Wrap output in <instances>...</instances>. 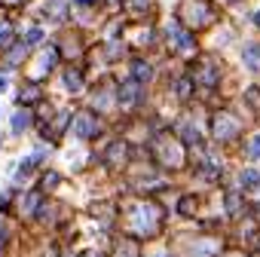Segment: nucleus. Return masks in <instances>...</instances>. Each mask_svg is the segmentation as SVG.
<instances>
[{"mask_svg":"<svg viewBox=\"0 0 260 257\" xmlns=\"http://www.w3.org/2000/svg\"><path fill=\"white\" fill-rule=\"evenodd\" d=\"M178 19L187 31L190 28H205V25L214 22V7H211V0H181Z\"/></svg>","mask_w":260,"mask_h":257,"instance_id":"1","label":"nucleus"},{"mask_svg":"<svg viewBox=\"0 0 260 257\" xmlns=\"http://www.w3.org/2000/svg\"><path fill=\"white\" fill-rule=\"evenodd\" d=\"M153 156H156L162 166H181V163H184V147H181L175 138L162 135V138L153 141Z\"/></svg>","mask_w":260,"mask_h":257,"instance_id":"2","label":"nucleus"},{"mask_svg":"<svg viewBox=\"0 0 260 257\" xmlns=\"http://www.w3.org/2000/svg\"><path fill=\"white\" fill-rule=\"evenodd\" d=\"M132 230L141 233V236H153L159 230V211H156V205H138L132 211Z\"/></svg>","mask_w":260,"mask_h":257,"instance_id":"3","label":"nucleus"},{"mask_svg":"<svg viewBox=\"0 0 260 257\" xmlns=\"http://www.w3.org/2000/svg\"><path fill=\"white\" fill-rule=\"evenodd\" d=\"M239 135V119L233 113H217L214 116V138L217 141H230Z\"/></svg>","mask_w":260,"mask_h":257,"instance_id":"4","label":"nucleus"},{"mask_svg":"<svg viewBox=\"0 0 260 257\" xmlns=\"http://www.w3.org/2000/svg\"><path fill=\"white\" fill-rule=\"evenodd\" d=\"M169 43H172L178 52H193V34H190L184 25H172V28H169Z\"/></svg>","mask_w":260,"mask_h":257,"instance_id":"5","label":"nucleus"},{"mask_svg":"<svg viewBox=\"0 0 260 257\" xmlns=\"http://www.w3.org/2000/svg\"><path fill=\"white\" fill-rule=\"evenodd\" d=\"M98 128H101V125H98V119H95L92 113H80L77 122H74V132H77V138H83V141H86V138H95Z\"/></svg>","mask_w":260,"mask_h":257,"instance_id":"6","label":"nucleus"},{"mask_svg":"<svg viewBox=\"0 0 260 257\" xmlns=\"http://www.w3.org/2000/svg\"><path fill=\"white\" fill-rule=\"evenodd\" d=\"M193 80L202 83V86H214V83H217V68H214L211 61H202V65L193 71Z\"/></svg>","mask_w":260,"mask_h":257,"instance_id":"7","label":"nucleus"},{"mask_svg":"<svg viewBox=\"0 0 260 257\" xmlns=\"http://www.w3.org/2000/svg\"><path fill=\"white\" fill-rule=\"evenodd\" d=\"M242 58H245V68L257 71V68H260V43H248L245 52H242Z\"/></svg>","mask_w":260,"mask_h":257,"instance_id":"8","label":"nucleus"},{"mask_svg":"<svg viewBox=\"0 0 260 257\" xmlns=\"http://www.w3.org/2000/svg\"><path fill=\"white\" fill-rule=\"evenodd\" d=\"M122 163H125V144L113 141L110 150H107V166H122Z\"/></svg>","mask_w":260,"mask_h":257,"instance_id":"9","label":"nucleus"},{"mask_svg":"<svg viewBox=\"0 0 260 257\" xmlns=\"http://www.w3.org/2000/svg\"><path fill=\"white\" fill-rule=\"evenodd\" d=\"M135 101H138V83H125L119 89V104L128 107V104H135Z\"/></svg>","mask_w":260,"mask_h":257,"instance_id":"10","label":"nucleus"},{"mask_svg":"<svg viewBox=\"0 0 260 257\" xmlns=\"http://www.w3.org/2000/svg\"><path fill=\"white\" fill-rule=\"evenodd\" d=\"M28 125H31V110H19V113L13 116V132H16V135H22Z\"/></svg>","mask_w":260,"mask_h":257,"instance_id":"11","label":"nucleus"},{"mask_svg":"<svg viewBox=\"0 0 260 257\" xmlns=\"http://www.w3.org/2000/svg\"><path fill=\"white\" fill-rule=\"evenodd\" d=\"M181 138H184V144H196L199 141V128L187 119V122H181Z\"/></svg>","mask_w":260,"mask_h":257,"instance_id":"12","label":"nucleus"},{"mask_svg":"<svg viewBox=\"0 0 260 257\" xmlns=\"http://www.w3.org/2000/svg\"><path fill=\"white\" fill-rule=\"evenodd\" d=\"M25 52H28V43H19L16 49H10V52H7V68H16V65L25 58Z\"/></svg>","mask_w":260,"mask_h":257,"instance_id":"13","label":"nucleus"},{"mask_svg":"<svg viewBox=\"0 0 260 257\" xmlns=\"http://www.w3.org/2000/svg\"><path fill=\"white\" fill-rule=\"evenodd\" d=\"M55 58H58V52H55V49H43V55H40V61H37V68H40V74H46V71H52V65H55Z\"/></svg>","mask_w":260,"mask_h":257,"instance_id":"14","label":"nucleus"},{"mask_svg":"<svg viewBox=\"0 0 260 257\" xmlns=\"http://www.w3.org/2000/svg\"><path fill=\"white\" fill-rule=\"evenodd\" d=\"M242 184H245V190H257L260 187V172L257 169H245L242 172Z\"/></svg>","mask_w":260,"mask_h":257,"instance_id":"15","label":"nucleus"},{"mask_svg":"<svg viewBox=\"0 0 260 257\" xmlns=\"http://www.w3.org/2000/svg\"><path fill=\"white\" fill-rule=\"evenodd\" d=\"M116 257H138V245H135L132 239H122V242L116 245Z\"/></svg>","mask_w":260,"mask_h":257,"instance_id":"16","label":"nucleus"},{"mask_svg":"<svg viewBox=\"0 0 260 257\" xmlns=\"http://www.w3.org/2000/svg\"><path fill=\"white\" fill-rule=\"evenodd\" d=\"M64 83H68V89H71V92H80V89H83V77H80V71H74V68H71V71L64 74Z\"/></svg>","mask_w":260,"mask_h":257,"instance_id":"17","label":"nucleus"},{"mask_svg":"<svg viewBox=\"0 0 260 257\" xmlns=\"http://www.w3.org/2000/svg\"><path fill=\"white\" fill-rule=\"evenodd\" d=\"M40 205V193H28V199L22 202V214H34Z\"/></svg>","mask_w":260,"mask_h":257,"instance_id":"18","label":"nucleus"},{"mask_svg":"<svg viewBox=\"0 0 260 257\" xmlns=\"http://www.w3.org/2000/svg\"><path fill=\"white\" fill-rule=\"evenodd\" d=\"M37 98H40V89H37V86H25L22 95H19L22 104H31V101H37Z\"/></svg>","mask_w":260,"mask_h":257,"instance_id":"19","label":"nucleus"},{"mask_svg":"<svg viewBox=\"0 0 260 257\" xmlns=\"http://www.w3.org/2000/svg\"><path fill=\"white\" fill-rule=\"evenodd\" d=\"M226 211H230V214H239V211H242V199H239V193H226Z\"/></svg>","mask_w":260,"mask_h":257,"instance_id":"20","label":"nucleus"},{"mask_svg":"<svg viewBox=\"0 0 260 257\" xmlns=\"http://www.w3.org/2000/svg\"><path fill=\"white\" fill-rule=\"evenodd\" d=\"M150 65H144V61H135V80H150Z\"/></svg>","mask_w":260,"mask_h":257,"instance_id":"21","label":"nucleus"},{"mask_svg":"<svg viewBox=\"0 0 260 257\" xmlns=\"http://www.w3.org/2000/svg\"><path fill=\"white\" fill-rule=\"evenodd\" d=\"M178 208H181V214H193L196 211V196H184Z\"/></svg>","mask_w":260,"mask_h":257,"instance_id":"22","label":"nucleus"},{"mask_svg":"<svg viewBox=\"0 0 260 257\" xmlns=\"http://www.w3.org/2000/svg\"><path fill=\"white\" fill-rule=\"evenodd\" d=\"M251 159H260V135H254L251 138V144H248V150H245Z\"/></svg>","mask_w":260,"mask_h":257,"instance_id":"23","label":"nucleus"},{"mask_svg":"<svg viewBox=\"0 0 260 257\" xmlns=\"http://www.w3.org/2000/svg\"><path fill=\"white\" fill-rule=\"evenodd\" d=\"M40 40H43V31H40V28H31V31L25 34V43H28V46H34V43H40Z\"/></svg>","mask_w":260,"mask_h":257,"instance_id":"24","label":"nucleus"},{"mask_svg":"<svg viewBox=\"0 0 260 257\" xmlns=\"http://www.w3.org/2000/svg\"><path fill=\"white\" fill-rule=\"evenodd\" d=\"M190 89H193V80H178V98H190Z\"/></svg>","mask_w":260,"mask_h":257,"instance_id":"25","label":"nucleus"},{"mask_svg":"<svg viewBox=\"0 0 260 257\" xmlns=\"http://www.w3.org/2000/svg\"><path fill=\"white\" fill-rule=\"evenodd\" d=\"M248 101L260 107V89H248Z\"/></svg>","mask_w":260,"mask_h":257,"instance_id":"26","label":"nucleus"},{"mask_svg":"<svg viewBox=\"0 0 260 257\" xmlns=\"http://www.w3.org/2000/svg\"><path fill=\"white\" fill-rule=\"evenodd\" d=\"M43 184H46V187H55V184H58V175H46Z\"/></svg>","mask_w":260,"mask_h":257,"instance_id":"27","label":"nucleus"},{"mask_svg":"<svg viewBox=\"0 0 260 257\" xmlns=\"http://www.w3.org/2000/svg\"><path fill=\"white\" fill-rule=\"evenodd\" d=\"M4 242H7V223L0 220V245H4Z\"/></svg>","mask_w":260,"mask_h":257,"instance_id":"28","label":"nucleus"},{"mask_svg":"<svg viewBox=\"0 0 260 257\" xmlns=\"http://www.w3.org/2000/svg\"><path fill=\"white\" fill-rule=\"evenodd\" d=\"M4 7H19V4H25V0H0Z\"/></svg>","mask_w":260,"mask_h":257,"instance_id":"29","label":"nucleus"},{"mask_svg":"<svg viewBox=\"0 0 260 257\" xmlns=\"http://www.w3.org/2000/svg\"><path fill=\"white\" fill-rule=\"evenodd\" d=\"M4 89H7V80H4V77H0V92H4Z\"/></svg>","mask_w":260,"mask_h":257,"instance_id":"30","label":"nucleus"},{"mask_svg":"<svg viewBox=\"0 0 260 257\" xmlns=\"http://www.w3.org/2000/svg\"><path fill=\"white\" fill-rule=\"evenodd\" d=\"M83 257H98V254H95V251H86V254H83Z\"/></svg>","mask_w":260,"mask_h":257,"instance_id":"31","label":"nucleus"},{"mask_svg":"<svg viewBox=\"0 0 260 257\" xmlns=\"http://www.w3.org/2000/svg\"><path fill=\"white\" fill-rule=\"evenodd\" d=\"M257 28H260V13H257Z\"/></svg>","mask_w":260,"mask_h":257,"instance_id":"32","label":"nucleus"},{"mask_svg":"<svg viewBox=\"0 0 260 257\" xmlns=\"http://www.w3.org/2000/svg\"><path fill=\"white\" fill-rule=\"evenodd\" d=\"M230 257H242V254H230Z\"/></svg>","mask_w":260,"mask_h":257,"instance_id":"33","label":"nucleus"},{"mask_svg":"<svg viewBox=\"0 0 260 257\" xmlns=\"http://www.w3.org/2000/svg\"><path fill=\"white\" fill-rule=\"evenodd\" d=\"M68 257H74V254H68Z\"/></svg>","mask_w":260,"mask_h":257,"instance_id":"34","label":"nucleus"}]
</instances>
